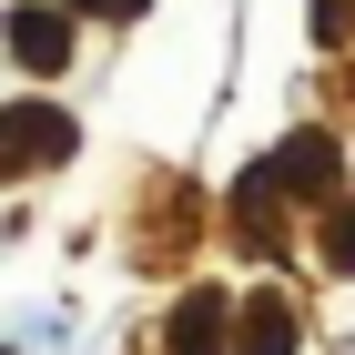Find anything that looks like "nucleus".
I'll use <instances>...</instances> for the list:
<instances>
[{"mask_svg": "<svg viewBox=\"0 0 355 355\" xmlns=\"http://www.w3.org/2000/svg\"><path fill=\"white\" fill-rule=\"evenodd\" d=\"M223 315L234 304L203 284V295H183V315H173V355H223Z\"/></svg>", "mask_w": 355, "mask_h": 355, "instance_id": "nucleus-4", "label": "nucleus"}, {"mask_svg": "<svg viewBox=\"0 0 355 355\" xmlns=\"http://www.w3.org/2000/svg\"><path fill=\"white\" fill-rule=\"evenodd\" d=\"M325 254H335V264L355 274V203H345V214H335V234H325Z\"/></svg>", "mask_w": 355, "mask_h": 355, "instance_id": "nucleus-6", "label": "nucleus"}, {"mask_svg": "<svg viewBox=\"0 0 355 355\" xmlns=\"http://www.w3.org/2000/svg\"><path fill=\"white\" fill-rule=\"evenodd\" d=\"M234 345L244 355H295V315H284L274 295H254L244 315H234Z\"/></svg>", "mask_w": 355, "mask_h": 355, "instance_id": "nucleus-5", "label": "nucleus"}, {"mask_svg": "<svg viewBox=\"0 0 355 355\" xmlns=\"http://www.w3.org/2000/svg\"><path fill=\"white\" fill-rule=\"evenodd\" d=\"M61 153H71V122H61V112L51 102H21V112H10V163H61Z\"/></svg>", "mask_w": 355, "mask_h": 355, "instance_id": "nucleus-3", "label": "nucleus"}, {"mask_svg": "<svg viewBox=\"0 0 355 355\" xmlns=\"http://www.w3.org/2000/svg\"><path fill=\"white\" fill-rule=\"evenodd\" d=\"M71 10H102V21H132L142 0H71Z\"/></svg>", "mask_w": 355, "mask_h": 355, "instance_id": "nucleus-8", "label": "nucleus"}, {"mask_svg": "<svg viewBox=\"0 0 355 355\" xmlns=\"http://www.w3.org/2000/svg\"><path fill=\"white\" fill-rule=\"evenodd\" d=\"M10 51H21V71H61L71 61V21H61L51 0H31L21 21H10Z\"/></svg>", "mask_w": 355, "mask_h": 355, "instance_id": "nucleus-2", "label": "nucleus"}, {"mask_svg": "<svg viewBox=\"0 0 355 355\" xmlns=\"http://www.w3.org/2000/svg\"><path fill=\"white\" fill-rule=\"evenodd\" d=\"M355 21V0H315V31H345Z\"/></svg>", "mask_w": 355, "mask_h": 355, "instance_id": "nucleus-7", "label": "nucleus"}, {"mask_svg": "<svg viewBox=\"0 0 355 355\" xmlns=\"http://www.w3.org/2000/svg\"><path fill=\"white\" fill-rule=\"evenodd\" d=\"M254 173H264L284 203H335V183H345V153H335V132H295V142H274Z\"/></svg>", "mask_w": 355, "mask_h": 355, "instance_id": "nucleus-1", "label": "nucleus"}]
</instances>
